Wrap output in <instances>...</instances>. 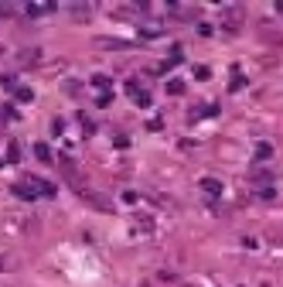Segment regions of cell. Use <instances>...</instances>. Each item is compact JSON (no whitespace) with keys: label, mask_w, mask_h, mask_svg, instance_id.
Masks as SVG:
<instances>
[{"label":"cell","mask_w":283,"mask_h":287,"mask_svg":"<svg viewBox=\"0 0 283 287\" xmlns=\"http://www.w3.org/2000/svg\"><path fill=\"white\" fill-rule=\"evenodd\" d=\"M259 199H266V202L277 199V188H273V185H263V188H259Z\"/></svg>","instance_id":"obj_5"},{"label":"cell","mask_w":283,"mask_h":287,"mask_svg":"<svg viewBox=\"0 0 283 287\" xmlns=\"http://www.w3.org/2000/svg\"><path fill=\"white\" fill-rule=\"evenodd\" d=\"M277 10H280V14H283V0H280V3H277Z\"/></svg>","instance_id":"obj_9"},{"label":"cell","mask_w":283,"mask_h":287,"mask_svg":"<svg viewBox=\"0 0 283 287\" xmlns=\"http://www.w3.org/2000/svg\"><path fill=\"white\" fill-rule=\"evenodd\" d=\"M239 21H242V7L225 10V28H229V31H239Z\"/></svg>","instance_id":"obj_2"},{"label":"cell","mask_w":283,"mask_h":287,"mask_svg":"<svg viewBox=\"0 0 283 287\" xmlns=\"http://www.w3.org/2000/svg\"><path fill=\"white\" fill-rule=\"evenodd\" d=\"M69 14H75V17H85V14H92V3H75V7H69Z\"/></svg>","instance_id":"obj_3"},{"label":"cell","mask_w":283,"mask_h":287,"mask_svg":"<svg viewBox=\"0 0 283 287\" xmlns=\"http://www.w3.org/2000/svg\"><path fill=\"white\" fill-rule=\"evenodd\" d=\"M198 188H202L208 199H218V195H222V181H218V178H202V185H198Z\"/></svg>","instance_id":"obj_1"},{"label":"cell","mask_w":283,"mask_h":287,"mask_svg":"<svg viewBox=\"0 0 283 287\" xmlns=\"http://www.w3.org/2000/svg\"><path fill=\"white\" fill-rule=\"evenodd\" d=\"M7 267H10V260H3V257H0V270H7Z\"/></svg>","instance_id":"obj_8"},{"label":"cell","mask_w":283,"mask_h":287,"mask_svg":"<svg viewBox=\"0 0 283 287\" xmlns=\"http://www.w3.org/2000/svg\"><path fill=\"white\" fill-rule=\"evenodd\" d=\"M34 154H38L41 161H51V150H48V144H38V147H34Z\"/></svg>","instance_id":"obj_4"},{"label":"cell","mask_w":283,"mask_h":287,"mask_svg":"<svg viewBox=\"0 0 283 287\" xmlns=\"http://www.w3.org/2000/svg\"><path fill=\"white\" fill-rule=\"evenodd\" d=\"M92 86H96V89H109V79H106V75H96Z\"/></svg>","instance_id":"obj_6"},{"label":"cell","mask_w":283,"mask_h":287,"mask_svg":"<svg viewBox=\"0 0 283 287\" xmlns=\"http://www.w3.org/2000/svg\"><path fill=\"white\" fill-rule=\"evenodd\" d=\"M256 154H259V157H270V154H273V147H270V144H259V147H256Z\"/></svg>","instance_id":"obj_7"},{"label":"cell","mask_w":283,"mask_h":287,"mask_svg":"<svg viewBox=\"0 0 283 287\" xmlns=\"http://www.w3.org/2000/svg\"><path fill=\"white\" fill-rule=\"evenodd\" d=\"M181 287H191V284H181Z\"/></svg>","instance_id":"obj_10"}]
</instances>
